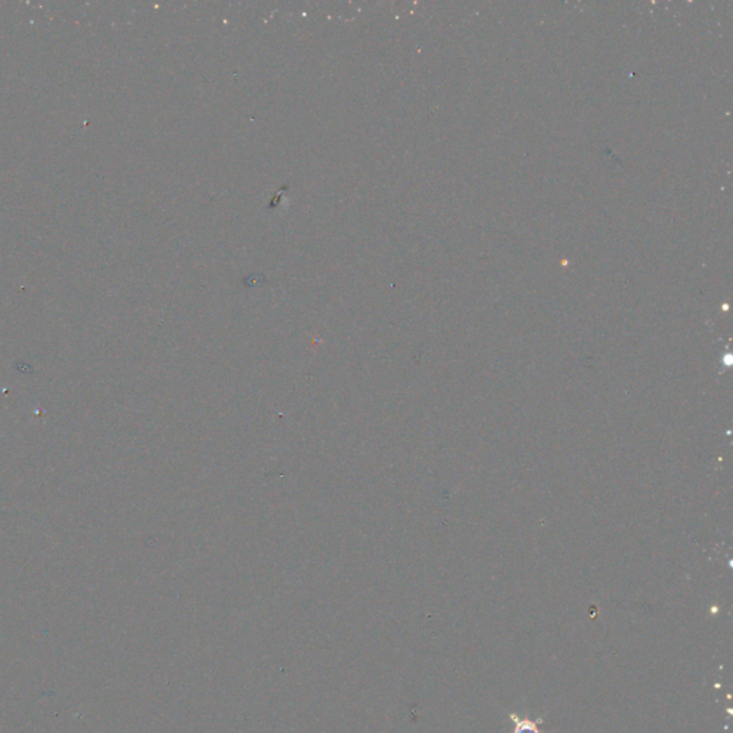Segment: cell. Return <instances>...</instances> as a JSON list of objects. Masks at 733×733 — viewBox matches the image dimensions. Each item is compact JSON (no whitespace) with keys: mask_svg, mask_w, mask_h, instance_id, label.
Listing matches in <instances>:
<instances>
[{"mask_svg":"<svg viewBox=\"0 0 733 733\" xmlns=\"http://www.w3.org/2000/svg\"><path fill=\"white\" fill-rule=\"evenodd\" d=\"M509 717L514 726L513 733H543L539 727L543 723V716H540L537 720H530L528 717L521 719L516 713H509Z\"/></svg>","mask_w":733,"mask_h":733,"instance_id":"1","label":"cell"}]
</instances>
